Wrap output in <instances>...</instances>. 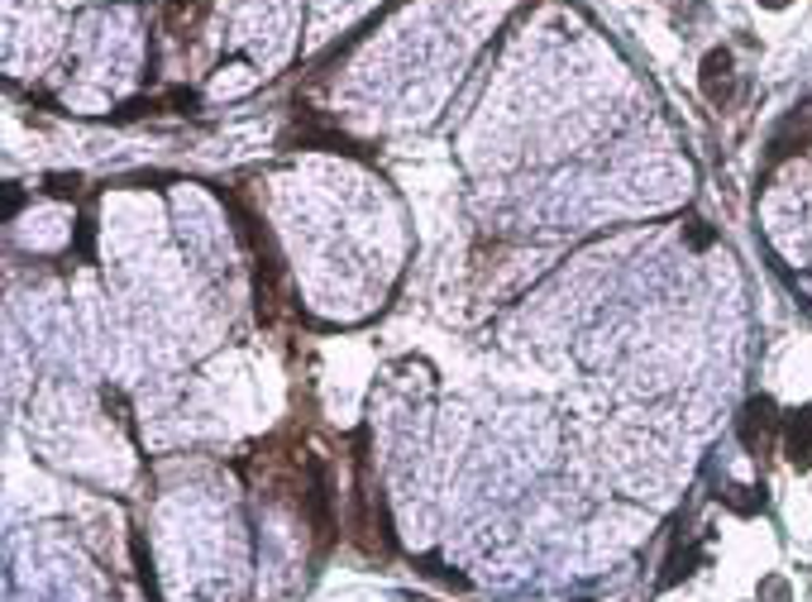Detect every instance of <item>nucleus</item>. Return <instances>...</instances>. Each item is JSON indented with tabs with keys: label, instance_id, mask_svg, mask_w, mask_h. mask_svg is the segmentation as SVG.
Segmentation results:
<instances>
[{
	"label": "nucleus",
	"instance_id": "f257e3e1",
	"mask_svg": "<svg viewBox=\"0 0 812 602\" xmlns=\"http://www.w3.org/2000/svg\"><path fill=\"white\" fill-rule=\"evenodd\" d=\"M784 430V416H779V406L770 402V397H750L746 402V412H741V440H746V450L755 454H770V444L774 436Z\"/></svg>",
	"mask_w": 812,
	"mask_h": 602
},
{
	"label": "nucleus",
	"instance_id": "f03ea898",
	"mask_svg": "<svg viewBox=\"0 0 812 602\" xmlns=\"http://www.w3.org/2000/svg\"><path fill=\"white\" fill-rule=\"evenodd\" d=\"M702 96H708L712 105H726L736 91V72H732V53L726 48H712L708 58H702V77H698Z\"/></svg>",
	"mask_w": 812,
	"mask_h": 602
},
{
	"label": "nucleus",
	"instance_id": "7ed1b4c3",
	"mask_svg": "<svg viewBox=\"0 0 812 602\" xmlns=\"http://www.w3.org/2000/svg\"><path fill=\"white\" fill-rule=\"evenodd\" d=\"M784 454L794 468H812V406L784 416Z\"/></svg>",
	"mask_w": 812,
	"mask_h": 602
},
{
	"label": "nucleus",
	"instance_id": "20e7f679",
	"mask_svg": "<svg viewBox=\"0 0 812 602\" xmlns=\"http://www.w3.org/2000/svg\"><path fill=\"white\" fill-rule=\"evenodd\" d=\"M211 10V0H163V24L182 39H191V29L201 24V15Z\"/></svg>",
	"mask_w": 812,
	"mask_h": 602
},
{
	"label": "nucleus",
	"instance_id": "39448f33",
	"mask_svg": "<svg viewBox=\"0 0 812 602\" xmlns=\"http://www.w3.org/2000/svg\"><path fill=\"white\" fill-rule=\"evenodd\" d=\"M698 560H702L698 545H674V555H670V564H664V574H660V588H674L678 579H688Z\"/></svg>",
	"mask_w": 812,
	"mask_h": 602
},
{
	"label": "nucleus",
	"instance_id": "423d86ee",
	"mask_svg": "<svg viewBox=\"0 0 812 602\" xmlns=\"http://www.w3.org/2000/svg\"><path fill=\"white\" fill-rule=\"evenodd\" d=\"M717 502H726L732 512H741V516H755L760 507H765V492H755V488H741V484H726L717 492Z\"/></svg>",
	"mask_w": 812,
	"mask_h": 602
},
{
	"label": "nucleus",
	"instance_id": "0eeeda50",
	"mask_svg": "<svg viewBox=\"0 0 812 602\" xmlns=\"http://www.w3.org/2000/svg\"><path fill=\"white\" fill-rule=\"evenodd\" d=\"M43 187H48V197H77V191H82V177H77V173H72V177H67V173H53Z\"/></svg>",
	"mask_w": 812,
	"mask_h": 602
},
{
	"label": "nucleus",
	"instance_id": "6e6552de",
	"mask_svg": "<svg viewBox=\"0 0 812 602\" xmlns=\"http://www.w3.org/2000/svg\"><path fill=\"white\" fill-rule=\"evenodd\" d=\"M688 239H694V249H708V244H712V230L698 221V215H694V221H688Z\"/></svg>",
	"mask_w": 812,
	"mask_h": 602
},
{
	"label": "nucleus",
	"instance_id": "1a4fd4ad",
	"mask_svg": "<svg viewBox=\"0 0 812 602\" xmlns=\"http://www.w3.org/2000/svg\"><path fill=\"white\" fill-rule=\"evenodd\" d=\"M760 5H765V10H784V5H789V0H760Z\"/></svg>",
	"mask_w": 812,
	"mask_h": 602
},
{
	"label": "nucleus",
	"instance_id": "9d476101",
	"mask_svg": "<svg viewBox=\"0 0 812 602\" xmlns=\"http://www.w3.org/2000/svg\"><path fill=\"white\" fill-rule=\"evenodd\" d=\"M578 602H588V598H578Z\"/></svg>",
	"mask_w": 812,
	"mask_h": 602
}]
</instances>
